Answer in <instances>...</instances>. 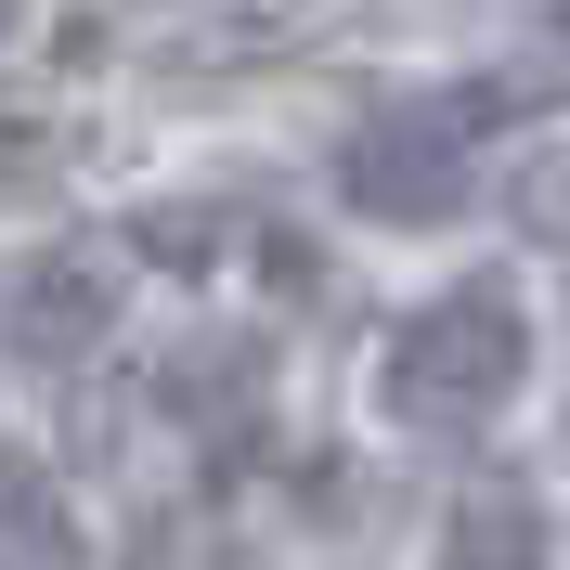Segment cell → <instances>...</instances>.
<instances>
[{
  "instance_id": "1",
  "label": "cell",
  "mask_w": 570,
  "mask_h": 570,
  "mask_svg": "<svg viewBox=\"0 0 570 570\" xmlns=\"http://www.w3.org/2000/svg\"><path fill=\"white\" fill-rule=\"evenodd\" d=\"M519 376H532V312H519L505 273H480V285H441L428 312H402L390 363H376V402L402 428H480Z\"/></svg>"
},
{
  "instance_id": "2",
  "label": "cell",
  "mask_w": 570,
  "mask_h": 570,
  "mask_svg": "<svg viewBox=\"0 0 570 570\" xmlns=\"http://www.w3.org/2000/svg\"><path fill=\"white\" fill-rule=\"evenodd\" d=\"M505 105H532L519 78H480V91H428V105H390V117H363L351 156H337V181H351V208L363 220H441L466 195V156H480V117Z\"/></svg>"
},
{
  "instance_id": "3",
  "label": "cell",
  "mask_w": 570,
  "mask_h": 570,
  "mask_svg": "<svg viewBox=\"0 0 570 570\" xmlns=\"http://www.w3.org/2000/svg\"><path fill=\"white\" fill-rule=\"evenodd\" d=\"M105 324H117V273L91 247L27 259V285H13V351H27V363H78Z\"/></svg>"
},
{
  "instance_id": "4",
  "label": "cell",
  "mask_w": 570,
  "mask_h": 570,
  "mask_svg": "<svg viewBox=\"0 0 570 570\" xmlns=\"http://www.w3.org/2000/svg\"><path fill=\"white\" fill-rule=\"evenodd\" d=\"M441 570H544V505L519 480H480V493L441 519Z\"/></svg>"
},
{
  "instance_id": "5",
  "label": "cell",
  "mask_w": 570,
  "mask_h": 570,
  "mask_svg": "<svg viewBox=\"0 0 570 570\" xmlns=\"http://www.w3.org/2000/svg\"><path fill=\"white\" fill-rule=\"evenodd\" d=\"M13 570H78L66 493H52V466H39V454H13Z\"/></svg>"
},
{
  "instance_id": "6",
  "label": "cell",
  "mask_w": 570,
  "mask_h": 570,
  "mask_svg": "<svg viewBox=\"0 0 570 570\" xmlns=\"http://www.w3.org/2000/svg\"><path fill=\"white\" fill-rule=\"evenodd\" d=\"M558 27H570V0H558Z\"/></svg>"
}]
</instances>
